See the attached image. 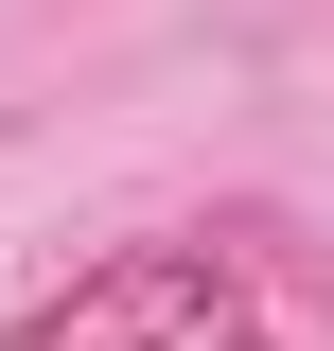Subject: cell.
<instances>
[{
	"mask_svg": "<svg viewBox=\"0 0 334 351\" xmlns=\"http://www.w3.org/2000/svg\"><path fill=\"white\" fill-rule=\"evenodd\" d=\"M0 351H282V316H264V281L211 228H141V246L71 263Z\"/></svg>",
	"mask_w": 334,
	"mask_h": 351,
	"instance_id": "1",
	"label": "cell"
}]
</instances>
